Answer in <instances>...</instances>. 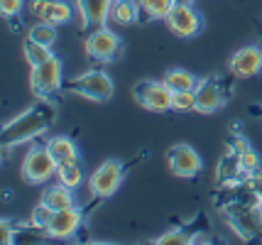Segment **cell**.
Returning <instances> with one entry per match:
<instances>
[{
	"mask_svg": "<svg viewBox=\"0 0 262 245\" xmlns=\"http://www.w3.org/2000/svg\"><path fill=\"white\" fill-rule=\"evenodd\" d=\"M54 116H57V108L52 105V101L49 98H39L25 113L12 118L10 123H5L3 135H0L3 150L8 152L12 145H23V142H30L34 138H39V135H45L47 130L52 128Z\"/></svg>",
	"mask_w": 262,
	"mask_h": 245,
	"instance_id": "cell-1",
	"label": "cell"
},
{
	"mask_svg": "<svg viewBox=\"0 0 262 245\" xmlns=\"http://www.w3.org/2000/svg\"><path fill=\"white\" fill-rule=\"evenodd\" d=\"M61 91L81 96V98H89V101H96V103H108L115 94V86H113V79L105 71L93 69L76 76V79H71V81H64Z\"/></svg>",
	"mask_w": 262,
	"mask_h": 245,
	"instance_id": "cell-2",
	"label": "cell"
},
{
	"mask_svg": "<svg viewBox=\"0 0 262 245\" xmlns=\"http://www.w3.org/2000/svg\"><path fill=\"white\" fill-rule=\"evenodd\" d=\"M137 164V160L130 162H118V160H105V162L89 176V191L93 198H108L115 194V189L120 187V182L125 179V174Z\"/></svg>",
	"mask_w": 262,
	"mask_h": 245,
	"instance_id": "cell-3",
	"label": "cell"
},
{
	"mask_svg": "<svg viewBox=\"0 0 262 245\" xmlns=\"http://www.w3.org/2000/svg\"><path fill=\"white\" fill-rule=\"evenodd\" d=\"M221 211L228 218L230 228L243 240H262V206L228 204V206H223Z\"/></svg>",
	"mask_w": 262,
	"mask_h": 245,
	"instance_id": "cell-4",
	"label": "cell"
},
{
	"mask_svg": "<svg viewBox=\"0 0 262 245\" xmlns=\"http://www.w3.org/2000/svg\"><path fill=\"white\" fill-rule=\"evenodd\" d=\"M59 164L57 160L52 157V152L47 147V142L42 145H32L30 152L25 154L23 160V167H20V172H23V179L27 184H45L49 182L52 176L57 174Z\"/></svg>",
	"mask_w": 262,
	"mask_h": 245,
	"instance_id": "cell-5",
	"label": "cell"
},
{
	"mask_svg": "<svg viewBox=\"0 0 262 245\" xmlns=\"http://www.w3.org/2000/svg\"><path fill=\"white\" fill-rule=\"evenodd\" d=\"M30 86H32V94L37 98H52L54 94H59L64 88V66H61V59L57 54H52L39 66H32Z\"/></svg>",
	"mask_w": 262,
	"mask_h": 245,
	"instance_id": "cell-6",
	"label": "cell"
},
{
	"mask_svg": "<svg viewBox=\"0 0 262 245\" xmlns=\"http://www.w3.org/2000/svg\"><path fill=\"white\" fill-rule=\"evenodd\" d=\"M230 94H233V83L228 79L206 76L204 81H199V86H196V110L211 116L228 101Z\"/></svg>",
	"mask_w": 262,
	"mask_h": 245,
	"instance_id": "cell-7",
	"label": "cell"
},
{
	"mask_svg": "<svg viewBox=\"0 0 262 245\" xmlns=\"http://www.w3.org/2000/svg\"><path fill=\"white\" fill-rule=\"evenodd\" d=\"M86 57L91 59V61H115V59L120 57V52H123V44H120V39L115 37V32L111 30H105V27H96L89 32L86 37Z\"/></svg>",
	"mask_w": 262,
	"mask_h": 245,
	"instance_id": "cell-8",
	"label": "cell"
},
{
	"mask_svg": "<svg viewBox=\"0 0 262 245\" xmlns=\"http://www.w3.org/2000/svg\"><path fill=\"white\" fill-rule=\"evenodd\" d=\"M133 96L142 108H147L152 113H167L171 110L174 91L164 81H140L133 88Z\"/></svg>",
	"mask_w": 262,
	"mask_h": 245,
	"instance_id": "cell-9",
	"label": "cell"
},
{
	"mask_svg": "<svg viewBox=\"0 0 262 245\" xmlns=\"http://www.w3.org/2000/svg\"><path fill=\"white\" fill-rule=\"evenodd\" d=\"M167 25L177 37L189 39V37H196L204 30V15L196 10L191 3H177L167 15Z\"/></svg>",
	"mask_w": 262,
	"mask_h": 245,
	"instance_id": "cell-10",
	"label": "cell"
},
{
	"mask_svg": "<svg viewBox=\"0 0 262 245\" xmlns=\"http://www.w3.org/2000/svg\"><path fill=\"white\" fill-rule=\"evenodd\" d=\"M167 162H169V169L171 174L182 176V179H189V176H196L201 172V157H199V152L191 147V145H174L167 150Z\"/></svg>",
	"mask_w": 262,
	"mask_h": 245,
	"instance_id": "cell-11",
	"label": "cell"
},
{
	"mask_svg": "<svg viewBox=\"0 0 262 245\" xmlns=\"http://www.w3.org/2000/svg\"><path fill=\"white\" fill-rule=\"evenodd\" d=\"M86 213H89V209H76V206L54 211L52 221H49V226H47V233H49V238L64 240V238L76 235V233H79V228H81V221H83V216H86Z\"/></svg>",
	"mask_w": 262,
	"mask_h": 245,
	"instance_id": "cell-12",
	"label": "cell"
},
{
	"mask_svg": "<svg viewBox=\"0 0 262 245\" xmlns=\"http://www.w3.org/2000/svg\"><path fill=\"white\" fill-rule=\"evenodd\" d=\"M245 179H248V172H245V167L240 162L238 150L233 145H228V150L223 152V157H221V162L216 167L218 187H233V184H240Z\"/></svg>",
	"mask_w": 262,
	"mask_h": 245,
	"instance_id": "cell-13",
	"label": "cell"
},
{
	"mask_svg": "<svg viewBox=\"0 0 262 245\" xmlns=\"http://www.w3.org/2000/svg\"><path fill=\"white\" fill-rule=\"evenodd\" d=\"M262 69V49L250 44V47L238 49L230 57V71L235 79H250L255 74H260Z\"/></svg>",
	"mask_w": 262,
	"mask_h": 245,
	"instance_id": "cell-14",
	"label": "cell"
},
{
	"mask_svg": "<svg viewBox=\"0 0 262 245\" xmlns=\"http://www.w3.org/2000/svg\"><path fill=\"white\" fill-rule=\"evenodd\" d=\"M208 231V223L204 221V213H199V221H191L182 226V228H171L169 233L160 235L155 243L157 245H189V243H196L201 233Z\"/></svg>",
	"mask_w": 262,
	"mask_h": 245,
	"instance_id": "cell-15",
	"label": "cell"
},
{
	"mask_svg": "<svg viewBox=\"0 0 262 245\" xmlns=\"http://www.w3.org/2000/svg\"><path fill=\"white\" fill-rule=\"evenodd\" d=\"M111 8H113V0H79L83 30L91 32L96 27H103L105 20L111 17Z\"/></svg>",
	"mask_w": 262,
	"mask_h": 245,
	"instance_id": "cell-16",
	"label": "cell"
},
{
	"mask_svg": "<svg viewBox=\"0 0 262 245\" xmlns=\"http://www.w3.org/2000/svg\"><path fill=\"white\" fill-rule=\"evenodd\" d=\"M39 201H45L47 206L52 211H61V209H71V206H76V198H74V189L67 187V184H52V187H47L42 191V198Z\"/></svg>",
	"mask_w": 262,
	"mask_h": 245,
	"instance_id": "cell-17",
	"label": "cell"
},
{
	"mask_svg": "<svg viewBox=\"0 0 262 245\" xmlns=\"http://www.w3.org/2000/svg\"><path fill=\"white\" fill-rule=\"evenodd\" d=\"M71 17H74V8L64 3V0H47L45 3V10L39 15V20H45L49 25H67L71 23Z\"/></svg>",
	"mask_w": 262,
	"mask_h": 245,
	"instance_id": "cell-18",
	"label": "cell"
},
{
	"mask_svg": "<svg viewBox=\"0 0 262 245\" xmlns=\"http://www.w3.org/2000/svg\"><path fill=\"white\" fill-rule=\"evenodd\" d=\"M140 3V20H167L171 8L177 5V0H137Z\"/></svg>",
	"mask_w": 262,
	"mask_h": 245,
	"instance_id": "cell-19",
	"label": "cell"
},
{
	"mask_svg": "<svg viewBox=\"0 0 262 245\" xmlns=\"http://www.w3.org/2000/svg\"><path fill=\"white\" fill-rule=\"evenodd\" d=\"M47 147L52 152V157L57 160V164L79 160V147L71 138H52V140H47Z\"/></svg>",
	"mask_w": 262,
	"mask_h": 245,
	"instance_id": "cell-20",
	"label": "cell"
},
{
	"mask_svg": "<svg viewBox=\"0 0 262 245\" xmlns=\"http://www.w3.org/2000/svg\"><path fill=\"white\" fill-rule=\"evenodd\" d=\"M111 17L118 25H133L140 20V3L137 0H113Z\"/></svg>",
	"mask_w": 262,
	"mask_h": 245,
	"instance_id": "cell-21",
	"label": "cell"
},
{
	"mask_svg": "<svg viewBox=\"0 0 262 245\" xmlns=\"http://www.w3.org/2000/svg\"><path fill=\"white\" fill-rule=\"evenodd\" d=\"M162 81L167 83L174 94H179V91H196V86H199L196 76L191 74V71H186V69H171V71H167Z\"/></svg>",
	"mask_w": 262,
	"mask_h": 245,
	"instance_id": "cell-22",
	"label": "cell"
},
{
	"mask_svg": "<svg viewBox=\"0 0 262 245\" xmlns=\"http://www.w3.org/2000/svg\"><path fill=\"white\" fill-rule=\"evenodd\" d=\"M230 145L238 150L240 154V162H243V167H245V172L248 174H252V172H260V160H257V154H255V150H252L250 145H248V140L240 135V132H235L233 135V140H230Z\"/></svg>",
	"mask_w": 262,
	"mask_h": 245,
	"instance_id": "cell-23",
	"label": "cell"
},
{
	"mask_svg": "<svg viewBox=\"0 0 262 245\" xmlns=\"http://www.w3.org/2000/svg\"><path fill=\"white\" fill-rule=\"evenodd\" d=\"M23 54L27 59V64L30 66H39L42 61L52 57V47H47V44H39V42H34V39H25L23 42Z\"/></svg>",
	"mask_w": 262,
	"mask_h": 245,
	"instance_id": "cell-24",
	"label": "cell"
},
{
	"mask_svg": "<svg viewBox=\"0 0 262 245\" xmlns=\"http://www.w3.org/2000/svg\"><path fill=\"white\" fill-rule=\"evenodd\" d=\"M57 176H59V182H61V184H67V187L76 189L81 182H83V169H81L79 160H71V162L59 164Z\"/></svg>",
	"mask_w": 262,
	"mask_h": 245,
	"instance_id": "cell-25",
	"label": "cell"
},
{
	"mask_svg": "<svg viewBox=\"0 0 262 245\" xmlns=\"http://www.w3.org/2000/svg\"><path fill=\"white\" fill-rule=\"evenodd\" d=\"M30 39L34 42H39V44H47V47H52L54 42H57V25H49L45 20H39L37 25L30 27V32H27Z\"/></svg>",
	"mask_w": 262,
	"mask_h": 245,
	"instance_id": "cell-26",
	"label": "cell"
},
{
	"mask_svg": "<svg viewBox=\"0 0 262 245\" xmlns=\"http://www.w3.org/2000/svg\"><path fill=\"white\" fill-rule=\"evenodd\" d=\"M171 110L177 113H189L196 110V91H179L171 98Z\"/></svg>",
	"mask_w": 262,
	"mask_h": 245,
	"instance_id": "cell-27",
	"label": "cell"
},
{
	"mask_svg": "<svg viewBox=\"0 0 262 245\" xmlns=\"http://www.w3.org/2000/svg\"><path fill=\"white\" fill-rule=\"evenodd\" d=\"M52 216H54V211L49 209L45 201H39V204L34 206V211H32V221L30 223H34L37 228H45L47 231V226H49V221H52Z\"/></svg>",
	"mask_w": 262,
	"mask_h": 245,
	"instance_id": "cell-28",
	"label": "cell"
},
{
	"mask_svg": "<svg viewBox=\"0 0 262 245\" xmlns=\"http://www.w3.org/2000/svg\"><path fill=\"white\" fill-rule=\"evenodd\" d=\"M23 10V0H0V12L3 17H15Z\"/></svg>",
	"mask_w": 262,
	"mask_h": 245,
	"instance_id": "cell-29",
	"label": "cell"
},
{
	"mask_svg": "<svg viewBox=\"0 0 262 245\" xmlns=\"http://www.w3.org/2000/svg\"><path fill=\"white\" fill-rule=\"evenodd\" d=\"M245 182H248V184H250V187L262 196V169H260V172H252V174H248V179H245Z\"/></svg>",
	"mask_w": 262,
	"mask_h": 245,
	"instance_id": "cell-30",
	"label": "cell"
},
{
	"mask_svg": "<svg viewBox=\"0 0 262 245\" xmlns=\"http://www.w3.org/2000/svg\"><path fill=\"white\" fill-rule=\"evenodd\" d=\"M45 3L47 0H32V5H30V12H32L37 20H39V15H42V10H45Z\"/></svg>",
	"mask_w": 262,
	"mask_h": 245,
	"instance_id": "cell-31",
	"label": "cell"
},
{
	"mask_svg": "<svg viewBox=\"0 0 262 245\" xmlns=\"http://www.w3.org/2000/svg\"><path fill=\"white\" fill-rule=\"evenodd\" d=\"M248 113L255 116V118H262V105H250V108H248Z\"/></svg>",
	"mask_w": 262,
	"mask_h": 245,
	"instance_id": "cell-32",
	"label": "cell"
},
{
	"mask_svg": "<svg viewBox=\"0 0 262 245\" xmlns=\"http://www.w3.org/2000/svg\"><path fill=\"white\" fill-rule=\"evenodd\" d=\"M177 3H191V0H177Z\"/></svg>",
	"mask_w": 262,
	"mask_h": 245,
	"instance_id": "cell-33",
	"label": "cell"
}]
</instances>
